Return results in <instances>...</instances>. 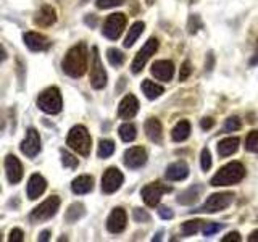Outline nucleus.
I'll return each instance as SVG.
<instances>
[{
    "instance_id": "nucleus-1",
    "label": "nucleus",
    "mask_w": 258,
    "mask_h": 242,
    "mask_svg": "<svg viewBox=\"0 0 258 242\" xmlns=\"http://www.w3.org/2000/svg\"><path fill=\"white\" fill-rule=\"evenodd\" d=\"M61 68L71 78H81L87 71V47L86 44H78L71 47L61 62Z\"/></svg>"
},
{
    "instance_id": "nucleus-2",
    "label": "nucleus",
    "mask_w": 258,
    "mask_h": 242,
    "mask_svg": "<svg viewBox=\"0 0 258 242\" xmlns=\"http://www.w3.org/2000/svg\"><path fill=\"white\" fill-rule=\"evenodd\" d=\"M245 177V166L240 161H231V163L221 166L218 173L212 177L210 184L213 188H221V186H234L239 184Z\"/></svg>"
},
{
    "instance_id": "nucleus-3",
    "label": "nucleus",
    "mask_w": 258,
    "mask_h": 242,
    "mask_svg": "<svg viewBox=\"0 0 258 242\" xmlns=\"http://www.w3.org/2000/svg\"><path fill=\"white\" fill-rule=\"evenodd\" d=\"M67 144H68V147L78 152L79 155L87 157L89 153H91V134H89L87 128L83 125L73 126L71 131L68 133Z\"/></svg>"
},
{
    "instance_id": "nucleus-4",
    "label": "nucleus",
    "mask_w": 258,
    "mask_h": 242,
    "mask_svg": "<svg viewBox=\"0 0 258 242\" xmlns=\"http://www.w3.org/2000/svg\"><path fill=\"white\" fill-rule=\"evenodd\" d=\"M37 107L48 113V115H56L63 108V99L58 87H47L37 97Z\"/></svg>"
},
{
    "instance_id": "nucleus-5",
    "label": "nucleus",
    "mask_w": 258,
    "mask_h": 242,
    "mask_svg": "<svg viewBox=\"0 0 258 242\" xmlns=\"http://www.w3.org/2000/svg\"><path fill=\"white\" fill-rule=\"evenodd\" d=\"M234 202V194L232 192H218L212 194L204 205L199 210H194V212H202V213H218L221 210L228 208Z\"/></svg>"
},
{
    "instance_id": "nucleus-6",
    "label": "nucleus",
    "mask_w": 258,
    "mask_h": 242,
    "mask_svg": "<svg viewBox=\"0 0 258 242\" xmlns=\"http://www.w3.org/2000/svg\"><path fill=\"white\" fill-rule=\"evenodd\" d=\"M60 204L61 200L58 196H50L47 200H44L42 204L37 205L34 210H32L31 213V220L32 221H45V220H50L52 216L56 215V212H58L60 208Z\"/></svg>"
},
{
    "instance_id": "nucleus-7",
    "label": "nucleus",
    "mask_w": 258,
    "mask_h": 242,
    "mask_svg": "<svg viewBox=\"0 0 258 242\" xmlns=\"http://www.w3.org/2000/svg\"><path fill=\"white\" fill-rule=\"evenodd\" d=\"M126 23H127L126 15H123V13L110 15L103 23V29H102L103 36L110 40H116L121 34H123V31L126 28Z\"/></svg>"
},
{
    "instance_id": "nucleus-8",
    "label": "nucleus",
    "mask_w": 258,
    "mask_h": 242,
    "mask_svg": "<svg viewBox=\"0 0 258 242\" xmlns=\"http://www.w3.org/2000/svg\"><path fill=\"white\" fill-rule=\"evenodd\" d=\"M157 50H158V40L155 37L149 39L147 42H145V45L141 48L139 52H137V55L134 56V60H133L131 71L134 73V75L141 73L145 68V63L150 60V56L155 53Z\"/></svg>"
},
{
    "instance_id": "nucleus-9",
    "label": "nucleus",
    "mask_w": 258,
    "mask_h": 242,
    "mask_svg": "<svg viewBox=\"0 0 258 242\" xmlns=\"http://www.w3.org/2000/svg\"><path fill=\"white\" fill-rule=\"evenodd\" d=\"M107 71H105L100 55H99V48L94 47V55H92V68H91V86L94 89H103L107 86Z\"/></svg>"
},
{
    "instance_id": "nucleus-10",
    "label": "nucleus",
    "mask_w": 258,
    "mask_h": 242,
    "mask_svg": "<svg viewBox=\"0 0 258 242\" xmlns=\"http://www.w3.org/2000/svg\"><path fill=\"white\" fill-rule=\"evenodd\" d=\"M169 191H171V188H166V186H163L161 183H152L149 186H145V188H142L141 196H142V200L145 202V205L157 207L161 196Z\"/></svg>"
},
{
    "instance_id": "nucleus-11",
    "label": "nucleus",
    "mask_w": 258,
    "mask_h": 242,
    "mask_svg": "<svg viewBox=\"0 0 258 242\" xmlns=\"http://www.w3.org/2000/svg\"><path fill=\"white\" fill-rule=\"evenodd\" d=\"M123 181H124V176L118 168H108L102 176V191L105 194L116 192L121 188Z\"/></svg>"
},
{
    "instance_id": "nucleus-12",
    "label": "nucleus",
    "mask_w": 258,
    "mask_h": 242,
    "mask_svg": "<svg viewBox=\"0 0 258 242\" xmlns=\"http://www.w3.org/2000/svg\"><path fill=\"white\" fill-rule=\"evenodd\" d=\"M40 147H42V144H40V136H39V133L36 131L34 128H29L28 133H26V137H24V141L20 145L21 152L26 157L34 158L37 153L40 152Z\"/></svg>"
},
{
    "instance_id": "nucleus-13",
    "label": "nucleus",
    "mask_w": 258,
    "mask_h": 242,
    "mask_svg": "<svg viewBox=\"0 0 258 242\" xmlns=\"http://www.w3.org/2000/svg\"><path fill=\"white\" fill-rule=\"evenodd\" d=\"M126 224H127V215H126V210L116 207L111 210V213L108 215V220H107V229L111 234H119L126 229Z\"/></svg>"
},
{
    "instance_id": "nucleus-14",
    "label": "nucleus",
    "mask_w": 258,
    "mask_h": 242,
    "mask_svg": "<svg viewBox=\"0 0 258 242\" xmlns=\"http://www.w3.org/2000/svg\"><path fill=\"white\" fill-rule=\"evenodd\" d=\"M123 161L127 168L137 169L147 163V152H145L144 147H131L124 152Z\"/></svg>"
},
{
    "instance_id": "nucleus-15",
    "label": "nucleus",
    "mask_w": 258,
    "mask_h": 242,
    "mask_svg": "<svg viewBox=\"0 0 258 242\" xmlns=\"http://www.w3.org/2000/svg\"><path fill=\"white\" fill-rule=\"evenodd\" d=\"M24 44L32 52H44V50H48L50 48V40H48L45 36L39 34V32H26L24 34Z\"/></svg>"
},
{
    "instance_id": "nucleus-16",
    "label": "nucleus",
    "mask_w": 258,
    "mask_h": 242,
    "mask_svg": "<svg viewBox=\"0 0 258 242\" xmlns=\"http://www.w3.org/2000/svg\"><path fill=\"white\" fill-rule=\"evenodd\" d=\"M137 111H139V100H137V97H134L133 94L126 95L124 99L119 102V107H118L119 118L131 119L137 115Z\"/></svg>"
},
{
    "instance_id": "nucleus-17",
    "label": "nucleus",
    "mask_w": 258,
    "mask_h": 242,
    "mask_svg": "<svg viewBox=\"0 0 258 242\" xmlns=\"http://www.w3.org/2000/svg\"><path fill=\"white\" fill-rule=\"evenodd\" d=\"M152 75L158 81H171L174 75V65L169 60H158L152 65Z\"/></svg>"
},
{
    "instance_id": "nucleus-18",
    "label": "nucleus",
    "mask_w": 258,
    "mask_h": 242,
    "mask_svg": "<svg viewBox=\"0 0 258 242\" xmlns=\"http://www.w3.org/2000/svg\"><path fill=\"white\" fill-rule=\"evenodd\" d=\"M5 169H7V177L10 184H16L21 181L23 177V165L21 161L15 155H7L5 158Z\"/></svg>"
},
{
    "instance_id": "nucleus-19",
    "label": "nucleus",
    "mask_w": 258,
    "mask_h": 242,
    "mask_svg": "<svg viewBox=\"0 0 258 242\" xmlns=\"http://www.w3.org/2000/svg\"><path fill=\"white\" fill-rule=\"evenodd\" d=\"M56 21V12L50 5H42L34 15V23L39 28H48Z\"/></svg>"
},
{
    "instance_id": "nucleus-20",
    "label": "nucleus",
    "mask_w": 258,
    "mask_h": 242,
    "mask_svg": "<svg viewBox=\"0 0 258 242\" xmlns=\"http://www.w3.org/2000/svg\"><path fill=\"white\" fill-rule=\"evenodd\" d=\"M47 189V181L45 177H42L40 174H32L29 177V183H28V188H26V192H28V197L31 200H36L37 197H40L42 194L45 192Z\"/></svg>"
},
{
    "instance_id": "nucleus-21",
    "label": "nucleus",
    "mask_w": 258,
    "mask_h": 242,
    "mask_svg": "<svg viewBox=\"0 0 258 242\" xmlns=\"http://www.w3.org/2000/svg\"><path fill=\"white\" fill-rule=\"evenodd\" d=\"M189 176V165L185 161H174L168 168L165 177L168 181H182Z\"/></svg>"
},
{
    "instance_id": "nucleus-22",
    "label": "nucleus",
    "mask_w": 258,
    "mask_h": 242,
    "mask_svg": "<svg viewBox=\"0 0 258 242\" xmlns=\"http://www.w3.org/2000/svg\"><path fill=\"white\" fill-rule=\"evenodd\" d=\"M144 129H145V134H147V137L152 142H155V144L161 142V137H163V128H161V123L157 118H149L147 121H145Z\"/></svg>"
},
{
    "instance_id": "nucleus-23",
    "label": "nucleus",
    "mask_w": 258,
    "mask_h": 242,
    "mask_svg": "<svg viewBox=\"0 0 258 242\" xmlns=\"http://www.w3.org/2000/svg\"><path fill=\"white\" fill-rule=\"evenodd\" d=\"M92 188H94V177L89 176V174H81L71 183V189L75 194H78V196H83V194L91 192Z\"/></svg>"
},
{
    "instance_id": "nucleus-24",
    "label": "nucleus",
    "mask_w": 258,
    "mask_h": 242,
    "mask_svg": "<svg viewBox=\"0 0 258 242\" xmlns=\"http://www.w3.org/2000/svg\"><path fill=\"white\" fill-rule=\"evenodd\" d=\"M202 192H204V188H202V184H194V186H190L189 189H185L184 192L179 194V197H177V202H179L181 205H192V204H196V202L199 200Z\"/></svg>"
},
{
    "instance_id": "nucleus-25",
    "label": "nucleus",
    "mask_w": 258,
    "mask_h": 242,
    "mask_svg": "<svg viewBox=\"0 0 258 242\" xmlns=\"http://www.w3.org/2000/svg\"><path fill=\"white\" fill-rule=\"evenodd\" d=\"M240 145L239 137H226V139L218 142V155L220 157H229L236 153Z\"/></svg>"
},
{
    "instance_id": "nucleus-26",
    "label": "nucleus",
    "mask_w": 258,
    "mask_h": 242,
    "mask_svg": "<svg viewBox=\"0 0 258 242\" xmlns=\"http://www.w3.org/2000/svg\"><path fill=\"white\" fill-rule=\"evenodd\" d=\"M190 136V123L187 119L179 121L171 131V139L174 142H184Z\"/></svg>"
},
{
    "instance_id": "nucleus-27",
    "label": "nucleus",
    "mask_w": 258,
    "mask_h": 242,
    "mask_svg": "<svg viewBox=\"0 0 258 242\" xmlns=\"http://www.w3.org/2000/svg\"><path fill=\"white\" fill-rule=\"evenodd\" d=\"M142 92L145 94V97H147V99L155 100V99H158V97L165 92V89H163V86L153 83V81L145 79L144 83H142Z\"/></svg>"
},
{
    "instance_id": "nucleus-28",
    "label": "nucleus",
    "mask_w": 258,
    "mask_h": 242,
    "mask_svg": "<svg viewBox=\"0 0 258 242\" xmlns=\"http://www.w3.org/2000/svg\"><path fill=\"white\" fill-rule=\"evenodd\" d=\"M144 29H145V24H144L142 21H136V23L133 24V26H131V29H129L126 39H124V42H123L124 47H126V48L133 47L134 42H137V39L141 37V34L144 32Z\"/></svg>"
},
{
    "instance_id": "nucleus-29",
    "label": "nucleus",
    "mask_w": 258,
    "mask_h": 242,
    "mask_svg": "<svg viewBox=\"0 0 258 242\" xmlns=\"http://www.w3.org/2000/svg\"><path fill=\"white\" fill-rule=\"evenodd\" d=\"M118 133H119L121 141H124V142H133V141L136 139V136H137V129H136V126L131 125V123H124V125H121V126H119Z\"/></svg>"
},
{
    "instance_id": "nucleus-30",
    "label": "nucleus",
    "mask_w": 258,
    "mask_h": 242,
    "mask_svg": "<svg viewBox=\"0 0 258 242\" xmlns=\"http://www.w3.org/2000/svg\"><path fill=\"white\" fill-rule=\"evenodd\" d=\"M84 213H86L84 205H83V204H79V202H76V204H73V205L68 208V212H67V215H64V218H67V221L75 223V221L79 220L81 216H84Z\"/></svg>"
},
{
    "instance_id": "nucleus-31",
    "label": "nucleus",
    "mask_w": 258,
    "mask_h": 242,
    "mask_svg": "<svg viewBox=\"0 0 258 242\" xmlns=\"http://www.w3.org/2000/svg\"><path fill=\"white\" fill-rule=\"evenodd\" d=\"M115 152V142L110 141V139H103L99 142V150H97V155L100 158H108L113 155Z\"/></svg>"
},
{
    "instance_id": "nucleus-32",
    "label": "nucleus",
    "mask_w": 258,
    "mask_h": 242,
    "mask_svg": "<svg viewBox=\"0 0 258 242\" xmlns=\"http://www.w3.org/2000/svg\"><path fill=\"white\" fill-rule=\"evenodd\" d=\"M107 58H108V62H110L111 67L118 68V67H121V65L124 63L126 56H124L123 52L118 50V48H108V50H107Z\"/></svg>"
},
{
    "instance_id": "nucleus-33",
    "label": "nucleus",
    "mask_w": 258,
    "mask_h": 242,
    "mask_svg": "<svg viewBox=\"0 0 258 242\" xmlns=\"http://www.w3.org/2000/svg\"><path fill=\"white\" fill-rule=\"evenodd\" d=\"M202 229V221L200 220H192V221H185L181 226L182 236H194Z\"/></svg>"
},
{
    "instance_id": "nucleus-34",
    "label": "nucleus",
    "mask_w": 258,
    "mask_h": 242,
    "mask_svg": "<svg viewBox=\"0 0 258 242\" xmlns=\"http://www.w3.org/2000/svg\"><path fill=\"white\" fill-rule=\"evenodd\" d=\"M245 149L248 152L258 153V129L256 131H250L245 139Z\"/></svg>"
},
{
    "instance_id": "nucleus-35",
    "label": "nucleus",
    "mask_w": 258,
    "mask_h": 242,
    "mask_svg": "<svg viewBox=\"0 0 258 242\" xmlns=\"http://www.w3.org/2000/svg\"><path fill=\"white\" fill-rule=\"evenodd\" d=\"M212 153H210V150L205 147V149H202L200 152V168H202V171H208L210 168H212Z\"/></svg>"
},
{
    "instance_id": "nucleus-36",
    "label": "nucleus",
    "mask_w": 258,
    "mask_h": 242,
    "mask_svg": "<svg viewBox=\"0 0 258 242\" xmlns=\"http://www.w3.org/2000/svg\"><path fill=\"white\" fill-rule=\"evenodd\" d=\"M242 123H240V118L239 116H231L224 121V126H223V133H232V131H237L240 129Z\"/></svg>"
},
{
    "instance_id": "nucleus-37",
    "label": "nucleus",
    "mask_w": 258,
    "mask_h": 242,
    "mask_svg": "<svg viewBox=\"0 0 258 242\" xmlns=\"http://www.w3.org/2000/svg\"><path fill=\"white\" fill-rule=\"evenodd\" d=\"M223 229V224H218V223H207L204 228H202V232H204L205 237L210 236H215L216 232H220Z\"/></svg>"
},
{
    "instance_id": "nucleus-38",
    "label": "nucleus",
    "mask_w": 258,
    "mask_h": 242,
    "mask_svg": "<svg viewBox=\"0 0 258 242\" xmlns=\"http://www.w3.org/2000/svg\"><path fill=\"white\" fill-rule=\"evenodd\" d=\"M61 161H63V165L70 169H75L78 166V158L73 157L67 150H61Z\"/></svg>"
},
{
    "instance_id": "nucleus-39",
    "label": "nucleus",
    "mask_w": 258,
    "mask_h": 242,
    "mask_svg": "<svg viewBox=\"0 0 258 242\" xmlns=\"http://www.w3.org/2000/svg\"><path fill=\"white\" fill-rule=\"evenodd\" d=\"M200 28H202V21H200L199 16H197V15H192V16H189V21H187V29H189L190 34H194V32H197Z\"/></svg>"
},
{
    "instance_id": "nucleus-40",
    "label": "nucleus",
    "mask_w": 258,
    "mask_h": 242,
    "mask_svg": "<svg viewBox=\"0 0 258 242\" xmlns=\"http://www.w3.org/2000/svg\"><path fill=\"white\" fill-rule=\"evenodd\" d=\"M133 216L137 223H145V221H150V215L145 212L144 208H134Z\"/></svg>"
},
{
    "instance_id": "nucleus-41",
    "label": "nucleus",
    "mask_w": 258,
    "mask_h": 242,
    "mask_svg": "<svg viewBox=\"0 0 258 242\" xmlns=\"http://www.w3.org/2000/svg\"><path fill=\"white\" fill-rule=\"evenodd\" d=\"M123 4V0H97V7L100 10H107V8H113Z\"/></svg>"
},
{
    "instance_id": "nucleus-42",
    "label": "nucleus",
    "mask_w": 258,
    "mask_h": 242,
    "mask_svg": "<svg viewBox=\"0 0 258 242\" xmlns=\"http://www.w3.org/2000/svg\"><path fill=\"white\" fill-rule=\"evenodd\" d=\"M190 75H192V65H190V62H184L182 67H181V71H179V81H185Z\"/></svg>"
},
{
    "instance_id": "nucleus-43",
    "label": "nucleus",
    "mask_w": 258,
    "mask_h": 242,
    "mask_svg": "<svg viewBox=\"0 0 258 242\" xmlns=\"http://www.w3.org/2000/svg\"><path fill=\"white\" fill-rule=\"evenodd\" d=\"M8 240H10V242H23L24 240V232L20 228H15V229H12L10 236H8Z\"/></svg>"
},
{
    "instance_id": "nucleus-44",
    "label": "nucleus",
    "mask_w": 258,
    "mask_h": 242,
    "mask_svg": "<svg viewBox=\"0 0 258 242\" xmlns=\"http://www.w3.org/2000/svg\"><path fill=\"white\" fill-rule=\"evenodd\" d=\"M158 215H160V218H163V220H171V218L174 216V213L171 212V210L165 205L158 208Z\"/></svg>"
},
{
    "instance_id": "nucleus-45",
    "label": "nucleus",
    "mask_w": 258,
    "mask_h": 242,
    "mask_svg": "<svg viewBox=\"0 0 258 242\" xmlns=\"http://www.w3.org/2000/svg\"><path fill=\"white\" fill-rule=\"evenodd\" d=\"M232 240H234V242H240V240H242L240 234L234 231V232H229L228 236H224V237H223V242H232Z\"/></svg>"
},
{
    "instance_id": "nucleus-46",
    "label": "nucleus",
    "mask_w": 258,
    "mask_h": 242,
    "mask_svg": "<svg viewBox=\"0 0 258 242\" xmlns=\"http://www.w3.org/2000/svg\"><path fill=\"white\" fill-rule=\"evenodd\" d=\"M215 125V119L213 118H210V116H207V118H204L200 121V128L204 129V131H208L210 128H212Z\"/></svg>"
},
{
    "instance_id": "nucleus-47",
    "label": "nucleus",
    "mask_w": 258,
    "mask_h": 242,
    "mask_svg": "<svg viewBox=\"0 0 258 242\" xmlns=\"http://www.w3.org/2000/svg\"><path fill=\"white\" fill-rule=\"evenodd\" d=\"M48 239H50V231H42V232H40L39 234V240L40 242H45V240H48Z\"/></svg>"
},
{
    "instance_id": "nucleus-48",
    "label": "nucleus",
    "mask_w": 258,
    "mask_h": 242,
    "mask_svg": "<svg viewBox=\"0 0 258 242\" xmlns=\"http://www.w3.org/2000/svg\"><path fill=\"white\" fill-rule=\"evenodd\" d=\"M248 240H250V242H258V229L250 234V236H248Z\"/></svg>"
},
{
    "instance_id": "nucleus-49",
    "label": "nucleus",
    "mask_w": 258,
    "mask_h": 242,
    "mask_svg": "<svg viewBox=\"0 0 258 242\" xmlns=\"http://www.w3.org/2000/svg\"><path fill=\"white\" fill-rule=\"evenodd\" d=\"M212 65H213V55H212V52L208 53V63H207V70L210 71L212 70Z\"/></svg>"
},
{
    "instance_id": "nucleus-50",
    "label": "nucleus",
    "mask_w": 258,
    "mask_h": 242,
    "mask_svg": "<svg viewBox=\"0 0 258 242\" xmlns=\"http://www.w3.org/2000/svg\"><path fill=\"white\" fill-rule=\"evenodd\" d=\"M7 58V52H5V48L0 45V62H4Z\"/></svg>"
},
{
    "instance_id": "nucleus-51",
    "label": "nucleus",
    "mask_w": 258,
    "mask_h": 242,
    "mask_svg": "<svg viewBox=\"0 0 258 242\" xmlns=\"http://www.w3.org/2000/svg\"><path fill=\"white\" fill-rule=\"evenodd\" d=\"M256 63H258V45H256V52L253 55V58L250 60V65H256Z\"/></svg>"
},
{
    "instance_id": "nucleus-52",
    "label": "nucleus",
    "mask_w": 258,
    "mask_h": 242,
    "mask_svg": "<svg viewBox=\"0 0 258 242\" xmlns=\"http://www.w3.org/2000/svg\"><path fill=\"white\" fill-rule=\"evenodd\" d=\"M160 239H161V232H158V234H157V236H155V237H153V240H160Z\"/></svg>"
}]
</instances>
